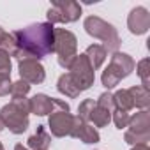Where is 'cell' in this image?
<instances>
[{"label": "cell", "mask_w": 150, "mask_h": 150, "mask_svg": "<svg viewBox=\"0 0 150 150\" xmlns=\"http://www.w3.org/2000/svg\"><path fill=\"white\" fill-rule=\"evenodd\" d=\"M124 139L129 143V145H141V143H146L150 139V132L148 134H139V132H132V131H125L124 134Z\"/></svg>", "instance_id": "22"}, {"label": "cell", "mask_w": 150, "mask_h": 150, "mask_svg": "<svg viewBox=\"0 0 150 150\" xmlns=\"http://www.w3.org/2000/svg\"><path fill=\"white\" fill-rule=\"evenodd\" d=\"M96 108V103H94V99H85L80 106H78V118L80 120H83V122H90V115H92V110Z\"/></svg>", "instance_id": "21"}, {"label": "cell", "mask_w": 150, "mask_h": 150, "mask_svg": "<svg viewBox=\"0 0 150 150\" xmlns=\"http://www.w3.org/2000/svg\"><path fill=\"white\" fill-rule=\"evenodd\" d=\"M18 71L23 81L28 85H39L46 78V71L37 60H21L18 62Z\"/></svg>", "instance_id": "10"}, {"label": "cell", "mask_w": 150, "mask_h": 150, "mask_svg": "<svg viewBox=\"0 0 150 150\" xmlns=\"http://www.w3.org/2000/svg\"><path fill=\"white\" fill-rule=\"evenodd\" d=\"M85 57L88 58L90 67L96 71V69H99L104 64V60H106V50L101 44H90L87 48V51H85Z\"/></svg>", "instance_id": "16"}, {"label": "cell", "mask_w": 150, "mask_h": 150, "mask_svg": "<svg viewBox=\"0 0 150 150\" xmlns=\"http://www.w3.org/2000/svg\"><path fill=\"white\" fill-rule=\"evenodd\" d=\"M48 16V23L55 25V23H72L80 20L81 16V6L74 0H55L51 4V7L46 13Z\"/></svg>", "instance_id": "6"}, {"label": "cell", "mask_w": 150, "mask_h": 150, "mask_svg": "<svg viewBox=\"0 0 150 150\" xmlns=\"http://www.w3.org/2000/svg\"><path fill=\"white\" fill-rule=\"evenodd\" d=\"M6 129V125H4V120H2V117H0V132H2Z\"/></svg>", "instance_id": "31"}, {"label": "cell", "mask_w": 150, "mask_h": 150, "mask_svg": "<svg viewBox=\"0 0 150 150\" xmlns=\"http://www.w3.org/2000/svg\"><path fill=\"white\" fill-rule=\"evenodd\" d=\"M127 131H132V132H139V134H148L150 132V115L146 110H141L138 113H134L131 118H129V124H127Z\"/></svg>", "instance_id": "13"}, {"label": "cell", "mask_w": 150, "mask_h": 150, "mask_svg": "<svg viewBox=\"0 0 150 150\" xmlns=\"http://www.w3.org/2000/svg\"><path fill=\"white\" fill-rule=\"evenodd\" d=\"M11 74H4V72H0V97H4L11 92Z\"/></svg>", "instance_id": "27"}, {"label": "cell", "mask_w": 150, "mask_h": 150, "mask_svg": "<svg viewBox=\"0 0 150 150\" xmlns=\"http://www.w3.org/2000/svg\"><path fill=\"white\" fill-rule=\"evenodd\" d=\"M129 94H131V99H132V104L136 108H141V110H146L148 104H150V92L143 87H131L129 88Z\"/></svg>", "instance_id": "17"}, {"label": "cell", "mask_w": 150, "mask_h": 150, "mask_svg": "<svg viewBox=\"0 0 150 150\" xmlns=\"http://www.w3.org/2000/svg\"><path fill=\"white\" fill-rule=\"evenodd\" d=\"M131 150H150V148H148V145H146V143H141V145H134Z\"/></svg>", "instance_id": "29"}, {"label": "cell", "mask_w": 150, "mask_h": 150, "mask_svg": "<svg viewBox=\"0 0 150 150\" xmlns=\"http://www.w3.org/2000/svg\"><path fill=\"white\" fill-rule=\"evenodd\" d=\"M113 104H115V110H120V111H131L134 108L129 90H118L117 94H113Z\"/></svg>", "instance_id": "18"}, {"label": "cell", "mask_w": 150, "mask_h": 150, "mask_svg": "<svg viewBox=\"0 0 150 150\" xmlns=\"http://www.w3.org/2000/svg\"><path fill=\"white\" fill-rule=\"evenodd\" d=\"M14 150H28V148H27V146H23L21 143H18V145L14 146Z\"/></svg>", "instance_id": "30"}, {"label": "cell", "mask_w": 150, "mask_h": 150, "mask_svg": "<svg viewBox=\"0 0 150 150\" xmlns=\"http://www.w3.org/2000/svg\"><path fill=\"white\" fill-rule=\"evenodd\" d=\"M57 88H58V92L60 94H64V96H67V97H78L80 94H81V90L78 88V85L72 81V78H71V74L69 72H65V74H62V76L58 78V81H57Z\"/></svg>", "instance_id": "15"}, {"label": "cell", "mask_w": 150, "mask_h": 150, "mask_svg": "<svg viewBox=\"0 0 150 150\" xmlns=\"http://www.w3.org/2000/svg\"><path fill=\"white\" fill-rule=\"evenodd\" d=\"M0 150H6V148H4V145H2V143H0Z\"/></svg>", "instance_id": "32"}, {"label": "cell", "mask_w": 150, "mask_h": 150, "mask_svg": "<svg viewBox=\"0 0 150 150\" xmlns=\"http://www.w3.org/2000/svg\"><path fill=\"white\" fill-rule=\"evenodd\" d=\"M16 48L11 57L21 60H41L51 53H55V27L46 23H34L21 30L11 32Z\"/></svg>", "instance_id": "1"}, {"label": "cell", "mask_w": 150, "mask_h": 150, "mask_svg": "<svg viewBox=\"0 0 150 150\" xmlns=\"http://www.w3.org/2000/svg\"><path fill=\"white\" fill-rule=\"evenodd\" d=\"M53 108H60V111H69V104L65 101H58L48 97L46 94H35L30 99V113L37 117H46L53 113Z\"/></svg>", "instance_id": "8"}, {"label": "cell", "mask_w": 150, "mask_h": 150, "mask_svg": "<svg viewBox=\"0 0 150 150\" xmlns=\"http://www.w3.org/2000/svg\"><path fill=\"white\" fill-rule=\"evenodd\" d=\"M27 145L32 150H48L50 145H51V136L48 134V131H46L44 125H37L35 134H32L27 139Z\"/></svg>", "instance_id": "14"}, {"label": "cell", "mask_w": 150, "mask_h": 150, "mask_svg": "<svg viewBox=\"0 0 150 150\" xmlns=\"http://www.w3.org/2000/svg\"><path fill=\"white\" fill-rule=\"evenodd\" d=\"M134 67H136V64H134V60H132L131 55L117 51V53L111 55L110 65L104 69L103 76H101V81H103V85L110 90V88L117 87V85L120 83V80L127 78L129 74L134 71Z\"/></svg>", "instance_id": "4"}, {"label": "cell", "mask_w": 150, "mask_h": 150, "mask_svg": "<svg viewBox=\"0 0 150 150\" xmlns=\"http://www.w3.org/2000/svg\"><path fill=\"white\" fill-rule=\"evenodd\" d=\"M69 136L76 138V139H80V141H83V143H88V145H92V143H99V141H101L99 132H97L90 124L80 120L78 117H74L72 129H71V134H69Z\"/></svg>", "instance_id": "12"}, {"label": "cell", "mask_w": 150, "mask_h": 150, "mask_svg": "<svg viewBox=\"0 0 150 150\" xmlns=\"http://www.w3.org/2000/svg\"><path fill=\"white\" fill-rule=\"evenodd\" d=\"M129 113L127 111H120V110H115L113 113H111V120L115 122V125L118 127V129H124V127H127V124H129Z\"/></svg>", "instance_id": "25"}, {"label": "cell", "mask_w": 150, "mask_h": 150, "mask_svg": "<svg viewBox=\"0 0 150 150\" xmlns=\"http://www.w3.org/2000/svg\"><path fill=\"white\" fill-rule=\"evenodd\" d=\"M28 113H30V99L27 97H16L0 110L4 125L13 134H23L28 129Z\"/></svg>", "instance_id": "2"}, {"label": "cell", "mask_w": 150, "mask_h": 150, "mask_svg": "<svg viewBox=\"0 0 150 150\" xmlns=\"http://www.w3.org/2000/svg\"><path fill=\"white\" fill-rule=\"evenodd\" d=\"M0 72L11 74V55L0 48Z\"/></svg>", "instance_id": "26"}, {"label": "cell", "mask_w": 150, "mask_h": 150, "mask_svg": "<svg viewBox=\"0 0 150 150\" xmlns=\"http://www.w3.org/2000/svg\"><path fill=\"white\" fill-rule=\"evenodd\" d=\"M83 27H85V32L88 35L96 37V39H101L104 42L103 48L106 50V53L108 51H111V53L118 51V48H120V37H118L117 28L111 23H108V21H104V20H101L97 16H88V18H85Z\"/></svg>", "instance_id": "3"}, {"label": "cell", "mask_w": 150, "mask_h": 150, "mask_svg": "<svg viewBox=\"0 0 150 150\" xmlns=\"http://www.w3.org/2000/svg\"><path fill=\"white\" fill-rule=\"evenodd\" d=\"M127 28L134 35H143L150 28V13L145 7H134L127 18Z\"/></svg>", "instance_id": "11"}, {"label": "cell", "mask_w": 150, "mask_h": 150, "mask_svg": "<svg viewBox=\"0 0 150 150\" xmlns=\"http://www.w3.org/2000/svg\"><path fill=\"white\" fill-rule=\"evenodd\" d=\"M55 53L58 55V64L69 69L74 57L78 55V39L71 30L55 28Z\"/></svg>", "instance_id": "5"}, {"label": "cell", "mask_w": 150, "mask_h": 150, "mask_svg": "<svg viewBox=\"0 0 150 150\" xmlns=\"http://www.w3.org/2000/svg\"><path fill=\"white\" fill-rule=\"evenodd\" d=\"M148 67H150V60L148 58H143L138 62L136 65V72H138V76L141 78V87L148 90L150 87V80H148Z\"/></svg>", "instance_id": "20"}, {"label": "cell", "mask_w": 150, "mask_h": 150, "mask_svg": "<svg viewBox=\"0 0 150 150\" xmlns=\"http://www.w3.org/2000/svg\"><path fill=\"white\" fill-rule=\"evenodd\" d=\"M30 92V85L23 80H18L16 83H13L11 87V94H13V99L16 97H27V94Z\"/></svg>", "instance_id": "23"}, {"label": "cell", "mask_w": 150, "mask_h": 150, "mask_svg": "<svg viewBox=\"0 0 150 150\" xmlns=\"http://www.w3.org/2000/svg\"><path fill=\"white\" fill-rule=\"evenodd\" d=\"M90 120L94 122L96 127H106V125L111 122V113L106 111V110H103V108H99V106H96V108L92 110Z\"/></svg>", "instance_id": "19"}, {"label": "cell", "mask_w": 150, "mask_h": 150, "mask_svg": "<svg viewBox=\"0 0 150 150\" xmlns=\"http://www.w3.org/2000/svg\"><path fill=\"white\" fill-rule=\"evenodd\" d=\"M96 106H99V108H103V110H106V111L113 113V111H115V104H113V94H110V92H104V94H101V96H99V99L96 101Z\"/></svg>", "instance_id": "24"}, {"label": "cell", "mask_w": 150, "mask_h": 150, "mask_svg": "<svg viewBox=\"0 0 150 150\" xmlns=\"http://www.w3.org/2000/svg\"><path fill=\"white\" fill-rule=\"evenodd\" d=\"M72 122H74V115H71L69 111H53L50 115L48 120V127L51 131V134L55 138H64L71 134L72 129Z\"/></svg>", "instance_id": "9"}, {"label": "cell", "mask_w": 150, "mask_h": 150, "mask_svg": "<svg viewBox=\"0 0 150 150\" xmlns=\"http://www.w3.org/2000/svg\"><path fill=\"white\" fill-rule=\"evenodd\" d=\"M96 71L90 67L88 64V58L85 57V53H80L74 57L72 64L69 65V74H71V78L72 81L78 85V88L81 92L88 90L92 85H94V80H96Z\"/></svg>", "instance_id": "7"}, {"label": "cell", "mask_w": 150, "mask_h": 150, "mask_svg": "<svg viewBox=\"0 0 150 150\" xmlns=\"http://www.w3.org/2000/svg\"><path fill=\"white\" fill-rule=\"evenodd\" d=\"M6 35H7V32L0 27V48H2V44H4V41H6Z\"/></svg>", "instance_id": "28"}]
</instances>
